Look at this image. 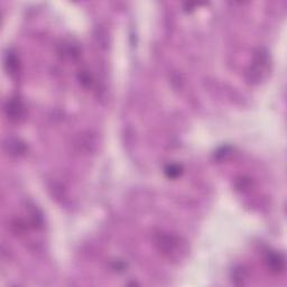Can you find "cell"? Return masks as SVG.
I'll list each match as a JSON object with an SVG mask.
<instances>
[{
	"label": "cell",
	"instance_id": "cell-1",
	"mask_svg": "<svg viewBox=\"0 0 287 287\" xmlns=\"http://www.w3.org/2000/svg\"><path fill=\"white\" fill-rule=\"evenodd\" d=\"M267 267L273 273H282L285 269V258L280 253H270L266 257Z\"/></svg>",
	"mask_w": 287,
	"mask_h": 287
},
{
	"label": "cell",
	"instance_id": "cell-2",
	"mask_svg": "<svg viewBox=\"0 0 287 287\" xmlns=\"http://www.w3.org/2000/svg\"><path fill=\"white\" fill-rule=\"evenodd\" d=\"M157 242L159 243L160 249H162L163 253L170 255L171 254H176L178 251H175L178 249L179 247V239H176L175 237H172V235H159V239L157 240Z\"/></svg>",
	"mask_w": 287,
	"mask_h": 287
},
{
	"label": "cell",
	"instance_id": "cell-3",
	"mask_svg": "<svg viewBox=\"0 0 287 287\" xmlns=\"http://www.w3.org/2000/svg\"><path fill=\"white\" fill-rule=\"evenodd\" d=\"M267 68V56L261 52L257 53V56L255 58V66L251 70V78L259 81L261 78V74L264 73L265 69Z\"/></svg>",
	"mask_w": 287,
	"mask_h": 287
},
{
	"label": "cell",
	"instance_id": "cell-4",
	"mask_svg": "<svg viewBox=\"0 0 287 287\" xmlns=\"http://www.w3.org/2000/svg\"><path fill=\"white\" fill-rule=\"evenodd\" d=\"M6 112L8 118H10L11 120H18L19 118L23 116L24 112V107L22 102L17 99L8 101L6 105Z\"/></svg>",
	"mask_w": 287,
	"mask_h": 287
},
{
	"label": "cell",
	"instance_id": "cell-5",
	"mask_svg": "<svg viewBox=\"0 0 287 287\" xmlns=\"http://www.w3.org/2000/svg\"><path fill=\"white\" fill-rule=\"evenodd\" d=\"M165 172H166L168 178L176 179L178 176L181 175V173H182V168H181V166H179V165L173 164V165H170Z\"/></svg>",
	"mask_w": 287,
	"mask_h": 287
},
{
	"label": "cell",
	"instance_id": "cell-6",
	"mask_svg": "<svg viewBox=\"0 0 287 287\" xmlns=\"http://www.w3.org/2000/svg\"><path fill=\"white\" fill-rule=\"evenodd\" d=\"M17 63H18V61L14 54H11V53L7 54L6 65L8 66V71H10V73H14L16 69H17V66H18Z\"/></svg>",
	"mask_w": 287,
	"mask_h": 287
}]
</instances>
